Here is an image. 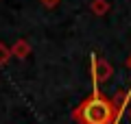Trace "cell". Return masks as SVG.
I'll list each match as a JSON object with an SVG mask.
<instances>
[{"label": "cell", "mask_w": 131, "mask_h": 124, "mask_svg": "<svg viewBox=\"0 0 131 124\" xmlns=\"http://www.w3.org/2000/svg\"><path fill=\"white\" fill-rule=\"evenodd\" d=\"M125 98H127V92H120L112 100L94 87L92 96L79 102V107L72 111V118L77 124H118L120 111L125 107V102H122Z\"/></svg>", "instance_id": "6da1fadb"}, {"label": "cell", "mask_w": 131, "mask_h": 124, "mask_svg": "<svg viewBox=\"0 0 131 124\" xmlns=\"http://www.w3.org/2000/svg\"><path fill=\"white\" fill-rule=\"evenodd\" d=\"M112 74H114V68L109 65V61L92 55V78H94V85H101V83L109 81Z\"/></svg>", "instance_id": "7a4b0ae2"}, {"label": "cell", "mask_w": 131, "mask_h": 124, "mask_svg": "<svg viewBox=\"0 0 131 124\" xmlns=\"http://www.w3.org/2000/svg\"><path fill=\"white\" fill-rule=\"evenodd\" d=\"M11 50H13V57H18V59H26L28 55H31V44H28L26 39H18L11 46Z\"/></svg>", "instance_id": "3957f363"}, {"label": "cell", "mask_w": 131, "mask_h": 124, "mask_svg": "<svg viewBox=\"0 0 131 124\" xmlns=\"http://www.w3.org/2000/svg\"><path fill=\"white\" fill-rule=\"evenodd\" d=\"M90 11H92L96 18H103L109 11V2L107 0H92V2H90Z\"/></svg>", "instance_id": "277c9868"}, {"label": "cell", "mask_w": 131, "mask_h": 124, "mask_svg": "<svg viewBox=\"0 0 131 124\" xmlns=\"http://www.w3.org/2000/svg\"><path fill=\"white\" fill-rule=\"evenodd\" d=\"M11 57H13V50H11L9 46H5V44L0 41V68L9 63V59H11Z\"/></svg>", "instance_id": "5b68a950"}, {"label": "cell", "mask_w": 131, "mask_h": 124, "mask_svg": "<svg viewBox=\"0 0 131 124\" xmlns=\"http://www.w3.org/2000/svg\"><path fill=\"white\" fill-rule=\"evenodd\" d=\"M39 2H42L44 7H55L57 2H61V0H39Z\"/></svg>", "instance_id": "8992f818"}, {"label": "cell", "mask_w": 131, "mask_h": 124, "mask_svg": "<svg viewBox=\"0 0 131 124\" xmlns=\"http://www.w3.org/2000/svg\"><path fill=\"white\" fill-rule=\"evenodd\" d=\"M127 68H131V55L127 57Z\"/></svg>", "instance_id": "52a82bcc"}]
</instances>
